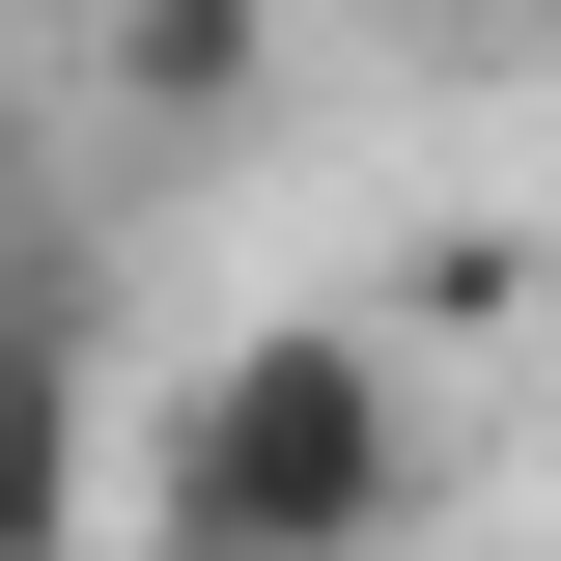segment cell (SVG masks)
<instances>
[{"mask_svg": "<svg viewBox=\"0 0 561 561\" xmlns=\"http://www.w3.org/2000/svg\"><path fill=\"white\" fill-rule=\"evenodd\" d=\"M421 534V365L365 309H253L140 421V561H393Z\"/></svg>", "mask_w": 561, "mask_h": 561, "instance_id": "6da1fadb", "label": "cell"}, {"mask_svg": "<svg viewBox=\"0 0 561 561\" xmlns=\"http://www.w3.org/2000/svg\"><path fill=\"white\" fill-rule=\"evenodd\" d=\"M113 534V280L0 225V561H84Z\"/></svg>", "mask_w": 561, "mask_h": 561, "instance_id": "7a4b0ae2", "label": "cell"}, {"mask_svg": "<svg viewBox=\"0 0 561 561\" xmlns=\"http://www.w3.org/2000/svg\"><path fill=\"white\" fill-rule=\"evenodd\" d=\"M0 225H28V84H0Z\"/></svg>", "mask_w": 561, "mask_h": 561, "instance_id": "277c9868", "label": "cell"}, {"mask_svg": "<svg viewBox=\"0 0 561 561\" xmlns=\"http://www.w3.org/2000/svg\"><path fill=\"white\" fill-rule=\"evenodd\" d=\"M253 57H280V0H113V113H140V140H225Z\"/></svg>", "mask_w": 561, "mask_h": 561, "instance_id": "3957f363", "label": "cell"}]
</instances>
